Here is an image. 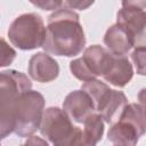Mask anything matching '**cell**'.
Listing matches in <instances>:
<instances>
[{
    "instance_id": "obj_19",
    "label": "cell",
    "mask_w": 146,
    "mask_h": 146,
    "mask_svg": "<svg viewBox=\"0 0 146 146\" xmlns=\"http://www.w3.org/2000/svg\"><path fill=\"white\" fill-rule=\"evenodd\" d=\"M122 8L145 9L146 8V0H122Z\"/></svg>"
},
{
    "instance_id": "obj_10",
    "label": "cell",
    "mask_w": 146,
    "mask_h": 146,
    "mask_svg": "<svg viewBox=\"0 0 146 146\" xmlns=\"http://www.w3.org/2000/svg\"><path fill=\"white\" fill-rule=\"evenodd\" d=\"M63 110L76 123H83L89 115L96 112L91 97L83 89L71 91L63 102Z\"/></svg>"
},
{
    "instance_id": "obj_14",
    "label": "cell",
    "mask_w": 146,
    "mask_h": 146,
    "mask_svg": "<svg viewBox=\"0 0 146 146\" xmlns=\"http://www.w3.org/2000/svg\"><path fill=\"white\" fill-rule=\"evenodd\" d=\"M104 123L105 121L99 113L95 112L91 115H89L82 123L83 129L81 133L80 145L92 146L98 144V141L102 139L104 135Z\"/></svg>"
},
{
    "instance_id": "obj_18",
    "label": "cell",
    "mask_w": 146,
    "mask_h": 146,
    "mask_svg": "<svg viewBox=\"0 0 146 146\" xmlns=\"http://www.w3.org/2000/svg\"><path fill=\"white\" fill-rule=\"evenodd\" d=\"M94 2H95V0H64V3L66 6V8H70L72 10H74V9L86 10Z\"/></svg>"
},
{
    "instance_id": "obj_7",
    "label": "cell",
    "mask_w": 146,
    "mask_h": 146,
    "mask_svg": "<svg viewBox=\"0 0 146 146\" xmlns=\"http://www.w3.org/2000/svg\"><path fill=\"white\" fill-rule=\"evenodd\" d=\"M81 89L91 97L96 112L102 115L106 123H114L128 104L127 96L122 91L112 89L105 82L97 79L86 81Z\"/></svg>"
},
{
    "instance_id": "obj_21",
    "label": "cell",
    "mask_w": 146,
    "mask_h": 146,
    "mask_svg": "<svg viewBox=\"0 0 146 146\" xmlns=\"http://www.w3.org/2000/svg\"><path fill=\"white\" fill-rule=\"evenodd\" d=\"M25 144L27 145V144H41V145H48V143L46 141V140H43V139H41L40 137H36V136H30V138L25 141Z\"/></svg>"
},
{
    "instance_id": "obj_11",
    "label": "cell",
    "mask_w": 146,
    "mask_h": 146,
    "mask_svg": "<svg viewBox=\"0 0 146 146\" xmlns=\"http://www.w3.org/2000/svg\"><path fill=\"white\" fill-rule=\"evenodd\" d=\"M27 73L34 81L47 83L57 79L59 74V65L47 51L36 52L29 60Z\"/></svg>"
},
{
    "instance_id": "obj_3",
    "label": "cell",
    "mask_w": 146,
    "mask_h": 146,
    "mask_svg": "<svg viewBox=\"0 0 146 146\" xmlns=\"http://www.w3.org/2000/svg\"><path fill=\"white\" fill-rule=\"evenodd\" d=\"M32 89L30 78L16 70H6L0 74V136H9V122L18 97Z\"/></svg>"
},
{
    "instance_id": "obj_2",
    "label": "cell",
    "mask_w": 146,
    "mask_h": 146,
    "mask_svg": "<svg viewBox=\"0 0 146 146\" xmlns=\"http://www.w3.org/2000/svg\"><path fill=\"white\" fill-rule=\"evenodd\" d=\"M44 113V97L36 90H26L17 99L9 123V133L30 137L40 129Z\"/></svg>"
},
{
    "instance_id": "obj_16",
    "label": "cell",
    "mask_w": 146,
    "mask_h": 146,
    "mask_svg": "<svg viewBox=\"0 0 146 146\" xmlns=\"http://www.w3.org/2000/svg\"><path fill=\"white\" fill-rule=\"evenodd\" d=\"M1 67L10 65L16 57V51L6 42L5 39H1Z\"/></svg>"
},
{
    "instance_id": "obj_13",
    "label": "cell",
    "mask_w": 146,
    "mask_h": 146,
    "mask_svg": "<svg viewBox=\"0 0 146 146\" xmlns=\"http://www.w3.org/2000/svg\"><path fill=\"white\" fill-rule=\"evenodd\" d=\"M132 76H133V67L132 64L127 58V56L115 55L108 73L103 79L114 87L123 88L131 81Z\"/></svg>"
},
{
    "instance_id": "obj_1",
    "label": "cell",
    "mask_w": 146,
    "mask_h": 146,
    "mask_svg": "<svg viewBox=\"0 0 146 146\" xmlns=\"http://www.w3.org/2000/svg\"><path fill=\"white\" fill-rule=\"evenodd\" d=\"M86 47V36L78 13L59 8L48 16L42 48L55 56L75 57Z\"/></svg>"
},
{
    "instance_id": "obj_15",
    "label": "cell",
    "mask_w": 146,
    "mask_h": 146,
    "mask_svg": "<svg viewBox=\"0 0 146 146\" xmlns=\"http://www.w3.org/2000/svg\"><path fill=\"white\" fill-rule=\"evenodd\" d=\"M131 60L138 75L146 76V47L135 48L131 52Z\"/></svg>"
},
{
    "instance_id": "obj_9",
    "label": "cell",
    "mask_w": 146,
    "mask_h": 146,
    "mask_svg": "<svg viewBox=\"0 0 146 146\" xmlns=\"http://www.w3.org/2000/svg\"><path fill=\"white\" fill-rule=\"evenodd\" d=\"M116 23L127 30L133 48L146 47V11L144 9L121 8L116 14Z\"/></svg>"
},
{
    "instance_id": "obj_4",
    "label": "cell",
    "mask_w": 146,
    "mask_h": 146,
    "mask_svg": "<svg viewBox=\"0 0 146 146\" xmlns=\"http://www.w3.org/2000/svg\"><path fill=\"white\" fill-rule=\"evenodd\" d=\"M41 136L52 145H80L82 130L75 127L67 113L59 107L44 110L40 125Z\"/></svg>"
},
{
    "instance_id": "obj_5",
    "label": "cell",
    "mask_w": 146,
    "mask_h": 146,
    "mask_svg": "<svg viewBox=\"0 0 146 146\" xmlns=\"http://www.w3.org/2000/svg\"><path fill=\"white\" fill-rule=\"evenodd\" d=\"M146 132V120L138 103L124 106L119 119L111 124L107 140L114 145H136Z\"/></svg>"
},
{
    "instance_id": "obj_17",
    "label": "cell",
    "mask_w": 146,
    "mask_h": 146,
    "mask_svg": "<svg viewBox=\"0 0 146 146\" xmlns=\"http://www.w3.org/2000/svg\"><path fill=\"white\" fill-rule=\"evenodd\" d=\"M33 6L42 10H57L62 7L64 0H29Z\"/></svg>"
},
{
    "instance_id": "obj_20",
    "label": "cell",
    "mask_w": 146,
    "mask_h": 146,
    "mask_svg": "<svg viewBox=\"0 0 146 146\" xmlns=\"http://www.w3.org/2000/svg\"><path fill=\"white\" fill-rule=\"evenodd\" d=\"M137 97H138V104L140 105L143 114H144V117L146 120V88L140 89Z\"/></svg>"
},
{
    "instance_id": "obj_12",
    "label": "cell",
    "mask_w": 146,
    "mask_h": 146,
    "mask_svg": "<svg viewBox=\"0 0 146 146\" xmlns=\"http://www.w3.org/2000/svg\"><path fill=\"white\" fill-rule=\"evenodd\" d=\"M104 43L111 52L120 56H125L131 50V48H133V42L129 33L119 23L111 25L106 30Z\"/></svg>"
},
{
    "instance_id": "obj_6",
    "label": "cell",
    "mask_w": 146,
    "mask_h": 146,
    "mask_svg": "<svg viewBox=\"0 0 146 146\" xmlns=\"http://www.w3.org/2000/svg\"><path fill=\"white\" fill-rule=\"evenodd\" d=\"M13 46L21 50H33L43 46L46 26L42 17L36 13H26L16 17L7 31Z\"/></svg>"
},
{
    "instance_id": "obj_8",
    "label": "cell",
    "mask_w": 146,
    "mask_h": 146,
    "mask_svg": "<svg viewBox=\"0 0 146 146\" xmlns=\"http://www.w3.org/2000/svg\"><path fill=\"white\" fill-rule=\"evenodd\" d=\"M115 55L107 48L99 44H92L84 49L81 57L70 63L71 73L80 81H90L98 76L104 78L114 60Z\"/></svg>"
}]
</instances>
